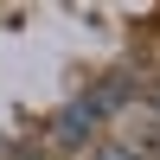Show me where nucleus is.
<instances>
[{
  "label": "nucleus",
  "mask_w": 160,
  "mask_h": 160,
  "mask_svg": "<svg viewBox=\"0 0 160 160\" xmlns=\"http://www.w3.org/2000/svg\"><path fill=\"white\" fill-rule=\"evenodd\" d=\"M96 122H102V115H96V102L83 96V102H71V109L51 122V141H58V148H83V141L96 135Z\"/></svg>",
  "instance_id": "f257e3e1"
},
{
  "label": "nucleus",
  "mask_w": 160,
  "mask_h": 160,
  "mask_svg": "<svg viewBox=\"0 0 160 160\" xmlns=\"http://www.w3.org/2000/svg\"><path fill=\"white\" fill-rule=\"evenodd\" d=\"M96 160H141V154H135V148H102Z\"/></svg>",
  "instance_id": "f03ea898"
},
{
  "label": "nucleus",
  "mask_w": 160,
  "mask_h": 160,
  "mask_svg": "<svg viewBox=\"0 0 160 160\" xmlns=\"http://www.w3.org/2000/svg\"><path fill=\"white\" fill-rule=\"evenodd\" d=\"M141 96H148V102H154V109H160V77H154V83H148V90H141Z\"/></svg>",
  "instance_id": "7ed1b4c3"
}]
</instances>
